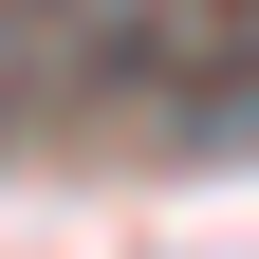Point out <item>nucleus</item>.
Wrapping results in <instances>:
<instances>
[{
	"mask_svg": "<svg viewBox=\"0 0 259 259\" xmlns=\"http://www.w3.org/2000/svg\"><path fill=\"white\" fill-rule=\"evenodd\" d=\"M204 130H259V74H222V93H204Z\"/></svg>",
	"mask_w": 259,
	"mask_h": 259,
	"instance_id": "nucleus-1",
	"label": "nucleus"
}]
</instances>
